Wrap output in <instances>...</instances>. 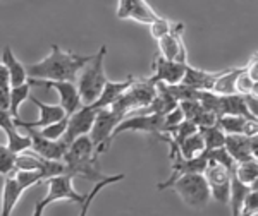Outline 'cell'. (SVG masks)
Instances as JSON below:
<instances>
[{
    "label": "cell",
    "instance_id": "obj_37",
    "mask_svg": "<svg viewBox=\"0 0 258 216\" xmlns=\"http://www.w3.org/2000/svg\"><path fill=\"white\" fill-rule=\"evenodd\" d=\"M251 149H253V156L258 158V134L251 136Z\"/></svg>",
    "mask_w": 258,
    "mask_h": 216
},
{
    "label": "cell",
    "instance_id": "obj_20",
    "mask_svg": "<svg viewBox=\"0 0 258 216\" xmlns=\"http://www.w3.org/2000/svg\"><path fill=\"white\" fill-rule=\"evenodd\" d=\"M4 178V189H2V216H11L14 206L19 202L21 196H23L24 189L21 187V184L18 182V178L14 177V173Z\"/></svg>",
    "mask_w": 258,
    "mask_h": 216
},
{
    "label": "cell",
    "instance_id": "obj_21",
    "mask_svg": "<svg viewBox=\"0 0 258 216\" xmlns=\"http://www.w3.org/2000/svg\"><path fill=\"white\" fill-rule=\"evenodd\" d=\"M0 64L6 65L7 70H9L12 86H21V84H26L28 82V79H30L28 67L18 60V57L12 53V48L9 45L4 47V50H2V60H0Z\"/></svg>",
    "mask_w": 258,
    "mask_h": 216
},
{
    "label": "cell",
    "instance_id": "obj_32",
    "mask_svg": "<svg viewBox=\"0 0 258 216\" xmlns=\"http://www.w3.org/2000/svg\"><path fill=\"white\" fill-rule=\"evenodd\" d=\"M68 126H69V115L66 119L59 120V122H53V124H50V126L38 129V131L48 139H62L66 131H68Z\"/></svg>",
    "mask_w": 258,
    "mask_h": 216
},
{
    "label": "cell",
    "instance_id": "obj_13",
    "mask_svg": "<svg viewBox=\"0 0 258 216\" xmlns=\"http://www.w3.org/2000/svg\"><path fill=\"white\" fill-rule=\"evenodd\" d=\"M97 114H98V108L95 105H83L78 112L69 115V126L62 139H64L66 143L73 144L78 138L90 134L91 129L95 126Z\"/></svg>",
    "mask_w": 258,
    "mask_h": 216
},
{
    "label": "cell",
    "instance_id": "obj_34",
    "mask_svg": "<svg viewBox=\"0 0 258 216\" xmlns=\"http://www.w3.org/2000/svg\"><path fill=\"white\" fill-rule=\"evenodd\" d=\"M253 86H255V79L249 76L246 65H244V70L239 74L238 82H236V91H238V94L248 96V94H251V93H253Z\"/></svg>",
    "mask_w": 258,
    "mask_h": 216
},
{
    "label": "cell",
    "instance_id": "obj_16",
    "mask_svg": "<svg viewBox=\"0 0 258 216\" xmlns=\"http://www.w3.org/2000/svg\"><path fill=\"white\" fill-rule=\"evenodd\" d=\"M0 127H2L4 134L7 139V146H9L14 153H24L31 149L33 141L30 134H21L19 126L16 124V119L11 115L9 110H0Z\"/></svg>",
    "mask_w": 258,
    "mask_h": 216
},
{
    "label": "cell",
    "instance_id": "obj_9",
    "mask_svg": "<svg viewBox=\"0 0 258 216\" xmlns=\"http://www.w3.org/2000/svg\"><path fill=\"white\" fill-rule=\"evenodd\" d=\"M234 172L236 170L227 168L226 165L209 160V167L203 172V175L209 180L212 199H215L217 202H222V204L231 201V180Z\"/></svg>",
    "mask_w": 258,
    "mask_h": 216
},
{
    "label": "cell",
    "instance_id": "obj_4",
    "mask_svg": "<svg viewBox=\"0 0 258 216\" xmlns=\"http://www.w3.org/2000/svg\"><path fill=\"white\" fill-rule=\"evenodd\" d=\"M157 93H159V86L150 81L148 77L135 79L131 88H129L126 93L119 98V101H115L110 108L126 119L131 114H135L136 110H141V108H147L152 105Z\"/></svg>",
    "mask_w": 258,
    "mask_h": 216
},
{
    "label": "cell",
    "instance_id": "obj_31",
    "mask_svg": "<svg viewBox=\"0 0 258 216\" xmlns=\"http://www.w3.org/2000/svg\"><path fill=\"white\" fill-rule=\"evenodd\" d=\"M124 178H126V175H124V173H119V175H109L107 178H103V180L95 182V187L90 190L88 194H86V202L81 206L80 214H81V216L88 214V207H90V204H91V201H93V199L97 197V194L103 189V187H107V185H110V184H115V182H119V180H124Z\"/></svg>",
    "mask_w": 258,
    "mask_h": 216
},
{
    "label": "cell",
    "instance_id": "obj_14",
    "mask_svg": "<svg viewBox=\"0 0 258 216\" xmlns=\"http://www.w3.org/2000/svg\"><path fill=\"white\" fill-rule=\"evenodd\" d=\"M184 28H186L184 23H177V26L174 28L169 35H165L164 38L157 40L160 55H164L165 59H169V60L189 64V62H188V50H186L184 40H182Z\"/></svg>",
    "mask_w": 258,
    "mask_h": 216
},
{
    "label": "cell",
    "instance_id": "obj_30",
    "mask_svg": "<svg viewBox=\"0 0 258 216\" xmlns=\"http://www.w3.org/2000/svg\"><path fill=\"white\" fill-rule=\"evenodd\" d=\"M18 170V153H14L7 146H0V173L2 177H7Z\"/></svg>",
    "mask_w": 258,
    "mask_h": 216
},
{
    "label": "cell",
    "instance_id": "obj_22",
    "mask_svg": "<svg viewBox=\"0 0 258 216\" xmlns=\"http://www.w3.org/2000/svg\"><path fill=\"white\" fill-rule=\"evenodd\" d=\"M226 148L238 163L255 158L251 149V136L248 134H227Z\"/></svg>",
    "mask_w": 258,
    "mask_h": 216
},
{
    "label": "cell",
    "instance_id": "obj_36",
    "mask_svg": "<svg viewBox=\"0 0 258 216\" xmlns=\"http://www.w3.org/2000/svg\"><path fill=\"white\" fill-rule=\"evenodd\" d=\"M246 69H248L249 76H251L253 79H255V81H258V52L255 53V55L251 57V60L248 62Z\"/></svg>",
    "mask_w": 258,
    "mask_h": 216
},
{
    "label": "cell",
    "instance_id": "obj_26",
    "mask_svg": "<svg viewBox=\"0 0 258 216\" xmlns=\"http://www.w3.org/2000/svg\"><path fill=\"white\" fill-rule=\"evenodd\" d=\"M243 70L244 67H232L222 70V74H220V77L217 79L212 91H215L219 94H236L238 93L236 91V82H238V77Z\"/></svg>",
    "mask_w": 258,
    "mask_h": 216
},
{
    "label": "cell",
    "instance_id": "obj_23",
    "mask_svg": "<svg viewBox=\"0 0 258 216\" xmlns=\"http://www.w3.org/2000/svg\"><path fill=\"white\" fill-rule=\"evenodd\" d=\"M220 74H222V70H220V72H209V70L195 69L188 64L186 76L182 79V82L195 89H214V86H215V82H217V79L220 77Z\"/></svg>",
    "mask_w": 258,
    "mask_h": 216
},
{
    "label": "cell",
    "instance_id": "obj_2",
    "mask_svg": "<svg viewBox=\"0 0 258 216\" xmlns=\"http://www.w3.org/2000/svg\"><path fill=\"white\" fill-rule=\"evenodd\" d=\"M64 161L69 168V175L73 177H85L91 182H100L109 177L100 172V155L95 149L90 134L81 136L71 144Z\"/></svg>",
    "mask_w": 258,
    "mask_h": 216
},
{
    "label": "cell",
    "instance_id": "obj_28",
    "mask_svg": "<svg viewBox=\"0 0 258 216\" xmlns=\"http://www.w3.org/2000/svg\"><path fill=\"white\" fill-rule=\"evenodd\" d=\"M200 132H202L203 139H205L207 149H215V148L226 146L227 134L217 126V124H215V126H210V127H202Z\"/></svg>",
    "mask_w": 258,
    "mask_h": 216
},
{
    "label": "cell",
    "instance_id": "obj_11",
    "mask_svg": "<svg viewBox=\"0 0 258 216\" xmlns=\"http://www.w3.org/2000/svg\"><path fill=\"white\" fill-rule=\"evenodd\" d=\"M115 16H117V19L135 21V23L148 24V26L162 18L147 0H117Z\"/></svg>",
    "mask_w": 258,
    "mask_h": 216
},
{
    "label": "cell",
    "instance_id": "obj_35",
    "mask_svg": "<svg viewBox=\"0 0 258 216\" xmlns=\"http://www.w3.org/2000/svg\"><path fill=\"white\" fill-rule=\"evenodd\" d=\"M256 214H258V189H253L251 187L246 201H244L241 216H256Z\"/></svg>",
    "mask_w": 258,
    "mask_h": 216
},
{
    "label": "cell",
    "instance_id": "obj_12",
    "mask_svg": "<svg viewBox=\"0 0 258 216\" xmlns=\"http://www.w3.org/2000/svg\"><path fill=\"white\" fill-rule=\"evenodd\" d=\"M186 69H188V64H182V62H176V60H169L165 59L164 55H157L155 60L152 64V70L153 74L148 79L155 84H179L182 82V79L186 76Z\"/></svg>",
    "mask_w": 258,
    "mask_h": 216
},
{
    "label": "cell",
    "instance_id": "obj_7",
    "mask_svg": "<svg viewBox=\"0 0 258 216\" xmlns=\"http://www.w3.org/2000/svg\"><path fill=\"white\" fill-rule=\"evenodd\" d=\"M172 126L169 122L167 114H136L129 115L115 129V136L122 132H147L155 138L160 134H169Z\"/></svg>",
    "mask_w": 258,
    "mask_h": 216
},
{
    "label": "cell",
    "instance_id": "obj_18",
    "mask_svg": "<svg viewBox=\"0 0 258 216\" xmlns=\"http://www.w3.org/2000/svg\"><path fill=\"white\" fill-rule=\"evenodd\" d=\"M30 101H33L36 106H38L40 115L35 122H26V120L16 119V124L23 129H41V127L50 126V124L59 122V120L68 117V112H66V108L62 106L60 103H57V105H48V103H43V101H40V99H36L33 94L30 96Z\"/></svg>",
    "mask_w": 258,
    "mask_h": 216
},
{
    "label": "cell",
    "instance_id": "obj_27",
    "mask_svg": "<svg viewBox=\"0 0 258 216\" xmlns=\"http://www.w3.org/2000/svg\"><path fill=\"white\" fill-rule=\"evenodd\" d=\"M31 96V84L26 82V84H21V86H12L11 91V106L9 112L14 119H19V108L23 105L26 99H30Z\"/></svg>",
    "mask_w": 258,
    "mask_h": 216
},
{
    "label": "cell",
    "instance_id": "obj_24",
    "mask_svg": "<svg viewBox=\"0 0 258 216\" xmlns=\"http://www.w3.org/2000/svg\"><path fill=\"white\" fill-rule=\"evenodd\" d=\"M207 149V144H205V139H203L202 132H195V134L188 136L182 141L177 143V151L174 155H169L170 160L172 158H177V156H182V158H195V156H200L202 153H205Z\"/></svg>",
    "mask_w": 258,
    "mask_h": 216
},
{
    "label": "cell",
    "instance_id": "obj_33",
    "mask_svg": "<svg viewBox=\"0 0 258 216\" xmlns=\"http://www.w3.org/2000/svg\"><path fill=\"white\" fill-rule=\"evenodd\" d=\"M176 26H177V23H172V21H169L165 18H160L153 24H150V35L155 40H160V38H164L165 35H169Z\"/></svg>",
    "mask_w": 258,
    "mask_h": 216
},
{
    "label": "cell",
    "instance_id": "obj_38",
    "mask_svg": "<svg viewBox=\"0 0 258 216\" xmlns=\"http://www.w3.org/2000/svg\"><path fill=\"white\" fill-rule=\"evenodd\" d=\"M251 94L258 98V81H255V86H253V93Z\"/></svg>",
    "mask_w": 258,
    "mask_h": 216
},
{
    "label": "cell",
    "instance_id": "obj_15",
    "mask_svg": "<svg viewBox=\"0 0 258 216\" xmlns=\"http://www.w3.org/2000/svg\"><path fill=\"white\" fill-rule=\"evenodd\" d=\"M31 136L33 146L31 149L36 155L47 158V160H64L66 153L69 151V143L64 139H48L38 131V129H24Z\"/></svg>",
    "mask_w": 258,
    "mask_h": 216
},
{
    "label": "cell",
    "instance_id": "obj_10",
    "mask_svg": "<svg viewBox=\"0 0 258 216\" xmlns=\"http://www.w3.org/2000/svg\"><path fill=\"white\" fill-rule=\"evenodd\" d=\"M31 86H45V89L57 91L60 98V105L66 108L68 115H73L83 106V99L80 94L76 81H43V79H28Z\"/></svg>",
    "mask_w": 258,
    "mask_h": 216
},
{
    "label": "cell",
    "instance_id": "obj_8",
    "mask_svg": "<svg viewBox=\"0 0 258 216\" xmlns=\"http://www.w3.org/2000/svg\"><path fill=\"white\" fill-rule=\"evenodd\" d=\"M124 117L117 114L115 110H112L110 106L107 108H98L97 119H95V126L90 132V138L93 141L95 149H97L98 155L105 153L110 148L112 139L115 138V129Z\"/></svg>",
    "mask_w": 258,
    "mask_h": 216
},
{
    "label": "cell",
    "instance_id": "obj_1",
    "mask_svg": "<svg viewBox=\"0 0 258 216\" xmlns=\"http://www.w3.org/2000/svg\"><path fill=\"white\" fill-rule=\"evenodd\" d=\"M93 55H78L73 52H66L59 45L53 43L50 53L43 60L30 64L28 74L31 79H43V81H78L80 72Z\"/></svg>",
    "mask_w": 258,
    "mask_h": 216
},
{
    "label": "cell",
    "instance_id": "obj_29",
    "mask_svg": "<svg viewBox=\"0 0 258 216\" xmlns=\"http://www.w3.org/2000/svg\"><path fill=\"white\" fill-rule=\"evenodd\" d=\"M236 175H238L244 184L253 187V184L258 180V158H251V160L238 163Z\"/></svg>",
    "mask_w": 258,
    "mask_h": 216
},
{
    "label": "cell",
    "instance_id": "obj_25",
    "mask_svg": "<svg viewBox=\"0 0 258 216\" xmlns=\"http://www.w3.org/2000/svg\"><path fill=\"white\" fill-rule=\"evenodd\" d=\"M249 190H251V185L244 184L241 178L236 175V172L232 173V180H231V201H229V206H231V214L232 216H241V211H243L244 201H246Z\"/></svg>",
    "mask_w": 258,
    "mask_h": 216
},
{
    "label": "cell",
    "instance_id": "obj_5",
    "mask_svg": "<svg viewBox=\"0 0 258 216\" xmlns=\"http://www.w3.org/2000/svg\"><path fill=\"white\" fill-rule=\"evenodd\" d=\"M169 189H172L181 197V201L189 207H203L212 199L209 180L203 173H184L177 177Z\"/></svg>",
    "mask_w": 258,
    "mask_h": 216
},
{
    "label": "cell",
    "instance_id": "obj_6",
    "mask_svg": "<svg viewBox=\"0 0 258 216\" xmlns=\"http://www.w3.org/2000/svg\"><path fill=\"white\" fill-rule=\"evenodd\" d=\"M73 175L69 173H62V175L50 177L45 180L47 184V194L41 201L36 202L33 216H41L45 211V207L50 206L52 202L57 201H69V202H76V204L83 206L86 202V194H80L76 189L73 187Z\"/></svg>",
    "mask_w": 258,
    "mask_h": 216
},
{
    "label": "cell",
    "instance_id": "obj_3",
    "mask_svg": "<svg viewBox=\"0 0 258 216\" xmlns=\"http://www.w3.org/2000/svg\"><path fill=\"white\" fill-rule=\"evenodd\" d=\"M105 55H107V45H102L98 52L91 57V60L80 72L76 84L80 88L83 105H95L98 101L103 88H105L107 81H109L105 76V67H103Z\"/></svg>",
    "mask_w": 258,
    "mask_h": 216
},
{
    "label": "cell",
    "instance_id": "obj_17",
    "mask_svg": "<svg viewBox=\"0 0 258 216\" xmlns=\"http://www.w3.org/2000/svg\"><path fill=\"white\" fill-rule=\"evenodd\" d=\"M172 173L170 177L167 178L165 182L157 185L159 190H164V189H169L170 184L176 180L177 177L184 175V173H203L209 167V158H207L205 153H202L200 156H195V158H182V156H177V158H172Z\"/></svg>",
    "mask_w": 258,
    "mask_h": 216
},
{
    "label": "cell",
    "instance_id": "obj_19",
    "mask_svg": "<svg viewBox=\"0 0 258 216\" xmlns=\"http://www.w3.org/2000/svg\"><path fill=\"white\" fill-rule=\"evenodd\" d=\"M135 76H129L127 79L124 81H107L105 88H103L102 94H100L98 101L95 103L97 108H107V106H112L115 101H119V98L122 96L126 91L131 88V84L135 82Z\"/></svg>",
    "mask_w": 258,
    "mask_h": 216
}]
</instances>
